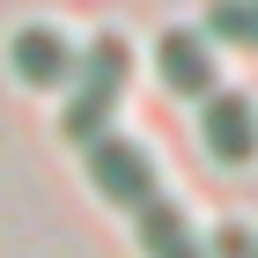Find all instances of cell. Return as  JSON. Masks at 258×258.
I'll list each match as a JSON object with an SVG mask.
<instances>
[{
  "instance_id": "obj_6",
  "label": "cell",
  "mask_w": 258,
  "mask_h": 258,
  "mask_svg": "<svg viewBox=\"0 0 258 258\" xmlns=\"http://www.w3.org/2000/svg\"><path fill=\"white\" fill-rule=\"evenodd\" d=\"M133 236H140V258H207V243L192 236V221H184V207L170 192L133 207Z\"/></svg>"
},
{
  "instance_id": "obj_7",
  "label": "cell",
  "mask_w": 258,
  "mask_h": 258,
  "mask_svg": "<svg viewBox=\"0 0 258 258\" xmlns=\"http://www.w3.org/2000/svg\"><path fill=\"white\" fill-rule=\"evenodd\" d=\"M199 37H207V44H243V52H258V0H207Z\"/></svg>"
},
{
  "instance_id": "obj_8",
  "label": "cell",
  "mask_w": 258,
  "mask_h": 258,
  "mask_svg": "<svg viewBox=\"0 0 258 258\" xmlns=\"http://www.w3.org/2000/svg\"><path fill=\"white\" fill-rule=\"evenodd\" d=\"M207 258H258V236H251V229H221Z\"/></svg>"
},
{
  "instance_id": "obj_2",
  "label": "cell",
  "mask_w": 258,
  "mask_h": 258,
  "mask_svg": "<svg viewBox=\"0 0 258 258\" xmlns=\"http://www.w3.org/2000/svg\"><path fill=\"white\" fill-rule=\"evenodd\" d=\"M81 177L96 184L103 207H125V214L162 192L155 184V155H148L140 140H125V133H96L89 140V148H81Z\"/></svg>"
},
{
  "instance_id": "obj_3",
  "label": "cell",
  "mask_w": 258,
  "mask_h": 258,
  "mask_svg": "<svg viewBox=\"0 0 258 258\" xmlns=\"http://www.w3.org/2000/svg\"><path fill=\"white\" fill-rule=\"evenodd\" d=\"M199 140H207V155L221 170H243L258 155V103L236 96V89H214V96L199 103Z\"/></svg>"
},
{
  "instance_id": "obj_1",
  "label": "cell",
  "mask_w": 258,
  "mask_h": 258,
  "mask_svg": "<svg viewBox=\"0 0 258 258\" xmlns=\"http://www.w3.org/2000/svg\"><path fill=\"white\" fill-rule=\"evenodd\" d=\"M125 74H133V52H125L118 30H103L74 52V74H67V111H59V133L74 148H89L96 133H111V111L125 96Z\"/></svg>"
},
{
  "instance_id": "obj_5",
  "label": "cell",
  "mask_w": 258,
  "mask_h": 258,
  "mask_svg": "<svg viewBox=\"0 0 258 258\" xmlns=\"http://www.w3.org/2000/svg\"><path fill=\"white\" fill-rule=\"evenodd\" d=\"M155 74H162V89H177V96H192V103H207L221 89L214 81V52H207V37H199L192 22H177V30L155 37Z\"/></svg>"
},
{
  "instance_id": "obj_4",
  "label": "cell",
  "mask_w": 258,
  "mask_h": 258,
  "mask_svg": "<svg viewBox=\"0 0 258 258\" xmlns=\"http://www.w3.org/2000/svg\"><path fill=\"white\" fill-rule=\"evenodd\" d=\"M8 74H15L22 89H67V74H74V44H67V30H52V22H22L15 37H8Z\"/></svg>"
}]
</instances>
